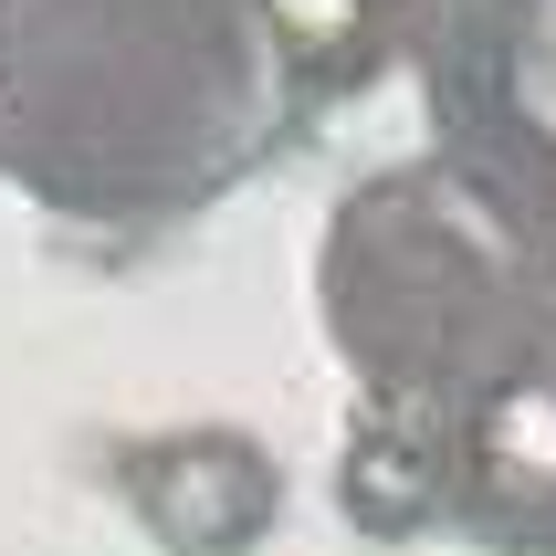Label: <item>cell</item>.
Listing matches in <instances>:
<instances>
[{
  "instance_id": "1",
  "label": "cell",
  "mask_w": 556,
  "mask_h": 556,
  "mask_svg": "<svg viewBox=\"0 0 556 556\" xmlns=\"http://www.w3.org/2000/svg\"><path fill=\"white\" fill-rule=\"evenodd\" d=\"M126 515L148 526L157 556H252L283 515V463L231 420H200V431H157L116 463Z\"/></svg>"
},
{
  "instance_id": "2",
  "label": "cell",
  "mask_w": 556,
  "mask_h": 556,
  "mask_svg": "<svg viewBox=\"0 0 556 556\" xmlns=\"http://www.w3.org/2000/svg\"><path fill=\"white\" fill-rule=\"evenodd\" d=\"M463 526L494 556H556V337L463 409Z\"/></svg>"
},
{
  "instance_id": "3",
  "label": "cell",
  "mask_w": 556,
  "mask_h": 556,
  "mask_svg": "<svg viewBox=\"0 0 556 556\" xmlns=\"http://www.w3.org/2000/svg\"><path fill=\"white\" fill-rule=\"evenodd\" d=\"M337 515L368 546H409L441 515H463V441L420 409H368L337 441Z\"/></svg>"
},
{
  "instance_id": "4",
  "label": "cell",
  "mask_w": 556,
  "mask_h": 556,
  "mask_svg": "<svg viewBox=\"0 0 556 556\" xmlns=\"http://www.w3.org/2000/svg\"><path fill=\"white\" fill-rule=\"evenodd\" d=\"M400 11H409V0H263V31H274L283 74L346 94V85H368L378 63H389Z\"/></svg>"
}]
</instances>
